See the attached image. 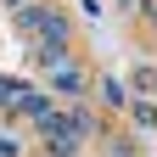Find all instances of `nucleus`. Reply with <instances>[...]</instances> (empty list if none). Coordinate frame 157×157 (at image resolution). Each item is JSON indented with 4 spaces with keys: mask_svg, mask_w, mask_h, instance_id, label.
<instances>
[{
    "mask_svg": "<svg viewBox=\"0 0 157 157\" xmlns=\"http://www.w3.org/2000/svg\"><path fill=\"white\" fill-rule=\"evenodd\" d=\"M23 28H34L39 39H45V51H56V45L67 39V17H62V11H39V6H28V11H23Z\"/></svg>",
    "mask_w": 157,
    "mask_h": 157,
    "instance_id": "obj_1",
    "label": "nucleus"
},
{
    "mask_svg": "<svg viewBox=\"0 0 157 157\" xmlns=\"http://www.w3.org/2000/svg\"><path fill=\"white\" fill-rule=\"evenodd\" d=\"M11 6H23V0H11Z\"/></svg>",
    "mask_w": 157,
    "mask_h": 157,
    "instance_id": "obj_2",
    "label": "nucleus"
}]
</instances>
